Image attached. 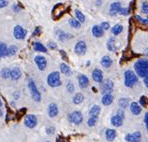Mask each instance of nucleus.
I'll list each match as a JSON object with an SVG mask.
<instances>
[{
	"instance_id": "8",
	"label": "nucleus",
	"mask_w": 148,
	"mask_h": 142,
	"mask_svg": "<svg viewBox=\"0 0 148 142\" xmlns=\"http://www.w3.org/2000/svg\"><path fill=\"white\" fill-rule=\"evenodd\" d=\"M86 50H87V46L84 41H79V42H77L75 47H74V51H75V53L78 54V55H84V54L86 53Z\"/></svg>"
},
{
	"instance_id": "14",
	"label": "nucleus",
	"mask_w": 148,
	"mask_h": 142,
	"mask_svg": "<svg viewBox=\"0 0 148 142\" xmlns=\"http://www.w3.org/2000/svg\"><path fill=\"white\" fill-rule=\"evenodd\" d=\"M121 9V5L119 2H113L112 4L110 5V8H109V14L114 16V15L118 14L119 11Z\"/></svg>"
},
{
	"instance_id": "28",
	"label": "nucleus",
	"mask_w": 148,
	"mask_h": 142,
	"mask_svg": "<svg viewBox=\"0 0 148 142\" xmlns=\"http://www.w3.org/2000/svg\"><path fill=\"white\" fill-rule=\"evenodd\" d=\"M111 31H112V33L114 35H118V34H120L123 31V26L120 25V24H116V25H114L112 27Z\"/></svg>"
},
{
	"instance_id": "46",
	"label": "nucleus",
	"mask_w": 148,
	"mask_h": 142,
	"mask_svg": "<svg viewBox=\"0 0 148 142\" xmlns=\"http://www.w3.org/2000/svg\"><path fill=\"white\" fill-rule=\"evenodd\" d=\"M48 46L51 48V49H55V48L57 47V45H56V43H54V42H50V43H48Z\"/></svg>"
},
{
	"instance_id": "10",
	"label": "nucleus",
	"mask_w": 148,
	"mask_h": 142,
	"mask_svg": "<svg viewBox=\"0 0 148 142\" xmlns=\"http://www.w3.org/2000/svg\"><path fill=\"white\" fill-rule=\"evenodd\" d=\"M102 86H101V89H102V93L105 94V93H111L113 90V82L111 80H106L105 82L102 81Z\"/></svg>"
},
{
	"instance_id": "43",
	"label": "nucleus",
	"mask_w": 148,
	"mask_h": 142,
	"mask_svg": "<svg viewBox=\"0 0 148 142\" xmlns=\"http://www.w3.org/2000/svg\"><path fill=\"white\" fill-rule=\"evenodd\" d=\"M100 26H101L104 30H108V29H109V27H110V25H109V23H108V22H102Z\"/></svg>"
},
{
	"instance_id": "15",
	"label": "nucleus",
	"mask_w": 148,
	"mask_h": 142,
	"mask_svg": "<svg viewBox=\"0 0 148 142\" xmlns=\"http://www.w3.org/2000/svg\"><path fill=\"white\" fill-rule=\"evenodd\" d=\"M123 123V118L121 116H119L118 114L114 115V116L111 118V124H112L114 127H120Z\"/></svg>"
},
{
	"instance_id": "33",
	"label": "nucleus",
	"mask_w": 148,
	"mask_h": 142,
	"mask_svg": "<svg viewBox=\"0 0 148 142\" xmlns=\"http://www.w3.org/2000/svg\"><path fill=\"white\" fill-rule=\"evenodd\" d=\"M1 76L3 78H5V79H7V78H10V77H11V70H10V69H8V68L2 69Z\"/></svg>"
},
{
	"instance_id": "47",
	"label": "nucleus",
	"mask_w": 148,
	"mask_h": 142,
	"mask_svg": "<svg viewBox=\"0 0 148 142\" xmlns=\"http://www.w3.org/2000/svg\"><path fill=\"white\" fill-rule=\"evenodd\" d=\"M40 33H41V28H40V27H37V28H36V30L34 31L33 35H34V36H37V34H40Z\"/></svg>"
},
{
	"instance_id": "3",
	"label": "nucleus",
	"mask_w": 148,
	"mask_h": 142,
	"mask_svg": "<svg viewBox=\"0 0 148 142\" xmlns=\"http://www.w3.org/2000/svg\"><path fill=\"white\" fill-rule=\"evenodd\" d=\"M66 5L63 3H58L54 6L53 10H52V17H53L54 20H58L59 18L64 15V13L66 12Z\"/></svg>"
},
{
	"instance_id": "1",
	"label": "nucleus",
	"mask_w": 148,
	"mask_h": 142,
	"mask_svg": "<svg viewBox=\"0 0 148 142\" xmlns=\"http://www.w3.org/2000/svg\"><path fill=\"white\" fill-rule=\"evenodd\" d=\"M134 69L138 77L144 78L148 74V59H139L134 64Z\"/></svg>"
},
{
	"instance_id": "6",
	"label": "nucleus",
	"mask_w": 148,
	"mask_h": 142,
	"mask_svg": "<svg viewBox=\"0 0 148 142\" xmlns=\"http://www.w3.org/2000/svg\"><path fill=\"white\" fill-rule=\"evenodd\" d=\"M68 119L71 123L78 125V124H80L82 121H83V115H82V113L79 112V111H73L72 113L69 114Z\"/></svg>"
},
{
	"instance_id": "11",
	"label": "nucleus",
	"mask_w": 148,
	"mask_h": 142,
	"mask_svg": "<svg viewBox=\"0 0 148 142\" xmlns=\"http://www.w3.org/2000/svg\"><path fill=\"white\" fill-rule=\"evenodd\" d=\"M125 140L128 142H138L141 140V133L139 131H135L132 134H127L125 136Z\"/></svg>"
},
{
	"instance_id": "34",
	"label": "nucleus",
	"mask_w": 148,
	"mask_h": 142,
	"mask_svg": "<svg viewBox=\"0 0 148 142\" xmlns=\"http://www.w3.org/2000/svg\"><path fill=\"white\" fill-rule=\"evenodd\" d=\"M96 123H97V117L90 116V118H89L88 121H87V125H88L89 127H93V126H95Z\"/></svg>"
},
{
	"instance_id": "44",
	"label": "nucleus",
	"mask_w": 148,
	"mask_h": 142,
	"mask_svg": "<svg viewBox=\"0 0 148 142\" xmlns=\"http://www.w3.org/2000/svg\"><path fill=\"white\" fill-rule=\"evenodd\" d=\"M7 5H8V1H6V0H0V8L6 7Z\"/></svg>"
},
{
	"instance_id": "49",
	"label": "nucleus",
	"mask_w": 148,
	"mask_h": 142,
	"mask_svg": "<svg viewBox=\"0 0 148 142\" xmlns=\"http://www.w3.org/2000/svg\"><path fill=\"white\" fill-rule=\"evenodd\" d=\"M117 114H118L119 116L122 117V118H124V113H123V111H122V110H119L118 112H117Z\"/></svg>"
},
{
	"instance_id": "23",
	"label": "nucleus",
	"mask_w": 148,
	"mask_h": 142,
	"mask_svg": "<svg viewBox=\"0 0 148 142\" xmlns=\"http://www.w3.org/2000/svg\"><path fill=\"white\" fill-rule=\"evenodd\" d=\"M101 65L104 68H109L111 65H112V59H111L109 56H103L101 59Z\"/></svg>"
},
{
	"instance_id": "13",
	"label": "nucleus",
	"mask_w": 148,
	"mask_h": 142,
	"mask_svg": "<svg viewBox=\"0 0 148 142\" xmlns=\"http://www.w3.org/2000/svg\"><path fill=\"white\" fill-rule=\"evenodd\" d=\"M92 78L95 82L101 83L102 81H103V73H102V71L98 68L94 69L92 72Z\"/></svg>"
},
{
	"instance_id": "12",
	"label": "nucleus",
	"mask_w": 148,
	"mask_h": 142,
	"mask_svg": "<svg viewBox=\"0 0 148 142\" xmlns=\"http://www.w3.org/2000/svg\"><path fill=\"white\" fill-rule=\"evenodd\" d=\"M35 62L38 66L39 70L43 71L45 70L46 68V65H47V61H46V58L43 57V56H36L35 57Z\"/></svg>"
},
{
	"instance_id": "40",
	"label": "nucleus",
	"mask_w": 148,
	"mask_h": 142,
	"mask_svg": "<svg viewBox=\"0 0 148 142\" xmlns=\"http://www.w3.org/2000/svg\"><path fill=\"white\" fill-rule=\"evenodd\" d=\"M141 10H142L143 13L145 14H148V3L146 1L142 2V5H141Z\"/></svg>"
},
{
	"instance_id": "37",
	"label": "nucleus",
	"mask_w": 148,
	"mask_h": 142,
	"mask_svg": "<svg viewBox=\"0 0 148 142\" xmlns=\"http://www.w3.org/2000/svg\"><path fill=\"white\" fill-rule=\"evenodd\" d=\"M57 33L59 34V35H58V38H59L60 40H64V39L71 38V37H72V36L69 35V34L64 33V32H63V31H57Z\"/></svg>"
},
{
	"instance_id": "7",
	"label": "nucleus",
	"mask_w": 148,
	"mask_h": 142,
	"mask_svg": "<svg viewBox=\"0 0 148 142\" xmlns=\"http://www.w3.org/2000/svg\"><path fill=\"white\" fill-rule=\"evenodd\" d=\"M13 34H14V37L18 40H21V39H24L26 34H27V31L24 29L23 27H21L20 25H17L14 27V30H13Z\"/></svg>"
},
{
	"instance_id": "36",
	"label": "nucleus",
	"mask_w": 148,
	"mask_h": 142,
	"mask_svg": "<svg viewBox=\"0 0 148 142\" xmlns=\"http://www.w3.org/2000/svg\"><path fill=\"white\" fill-rule=\"evenodd\" d=\"M139 103H140L141 107H146L148 105V98L146 96H141L140 100H139Z\"/></svg>"
},
{
	"instance_id": "25",
	"label": "nucleus",
	"mask_w": 148,
	"mask_h": 142,
	"mask_svg": "<svg viewBox=\"0 0 148 142\" xmlns=\"http://www.w3.org/2000/svg\"><path fill=\"white\" fill-rule=\"evenodd\" d=\"M100 111H101L100 107L98 105H94L91 107L90 111H89V115L92 117H98V115L100 114Z\"/></svg>"
},
{
	"instance_id": "45",
	"label": "nucleus",
	"mask_w": 148,
	"mask_h": 142,
	"mask_svg": "<svg viewBox=\"0 0 148 142\" xmlns=\"http://www.w3.org/2000/svg\"><path fill=\"white\" fill-rule=\"evenodd\" d=\"M144 122H145V126H146V129L148 131V113H146L144 116Z\"/></svg>"
},
{
	"instance_id": "39",
	"label": "nucleus",
	"mask_w": 148,
	"mask_h": 142,
	"mask_svg": "<svg viewBox=\"0 0 148 142\" xmlns=\"http://www.w3.org/2000/svg\"><path fill=\"white\" fill-rule=\"evenodd\" d=\"M135 19L139 23H142V24H144V25H148V19L142 18V17H140L139 15H135Z\"/></svg>"
},
{
	"instance_id": "35",
	"label": "nucleus",
	"mask_w": 148,
	"mask_h": 142,
	"mask_svg": "<svg viewBox=\"0 0 148 142\" xmlns=\"http://www.w3.org/2000/svg\"><path fill=\"white\" fill-rule=\"evenodd\" d=\"M128 104H129V102H128V99H126V98H121L119 100V106L122 109H125L128 106Z\"/></svg>"
},
{
	"instance_id": "38",
	"label": "nucleus",
	"mask_w": 148,
	"mask_h": 142,
	"mask_svg": "<svg viewBox=\"0 0 148 142\" xmlns=\"http://www.w3.org/2000/svg\"><path fill=\"white\" fill-rule=\"evenodd\" d=\"M17 51V47L16 46H10L7 48V55L8 56H11V55H14Z\"/></svg>"
},
{
	"instance_id": "22",
	"label": "nucleus",
	"mask_w": 148,
	"mask_h": 142,
	"mask_svg": "<svg viewBox=\"0 0 148 142\" xmlns=\"http://www.w3.org/2000/svg\"><path fill=\"white\" fill-rule=\"evenodd\" d=\"M117 133L114 129H107L105 132V137L108 141H113L116 137Z\"/></svg>"
},
{
	"instance_id": "51",
	"label": "nucleus",
	"mask_w": 148,
	"mask_h": 142,
	"mask_svg": "<svg viewBox=\"0 0 148 142\" xmlns=\"http://www.w3.org/2000/svg\"><path fill=\"white\" fill-rule=\"evenodd\" d=\"M0 107H2V101H1V99H0Z\"/></svg>"
},
{
	"instance_id": "16",
	"label": "nucleus",
	"mask_w": 148,
	"mask_h": 142,
	"mask_svg": "<svg viewBox=\"0 0 148 142\" xmlns=\"http://www.w3.org/2000/svg\"><path fill=\"white\" fill-rule=\"evenodd\" d=\"M130 111L132 112V114L139 115L141 113V111H142V109H141L140 105H139L137 102H132V103L130 104Z\"/></svg>"
},
{
	"instance_id": "20",
	"label": "nucleus",
	"mask_w": 148,
	"mask_h": 142,
	"mask_svg": "<svg viewBox=\"0 0 148 142\" xmlns=\"http://www.w3.org/2000/svg\"><path fill=\"white\" fill-rule=\"evenodd\" d=\"M102 103L104 104V105H110L111 103L113 102V96L111 93H105V94L103 95V97H102Z\"/></svg>"
},
{
	"instance_id": "2",
	"label": "nucleus",
	"mask_w": 148,
	"mask_h": 142,
	"mask_svg": "<svg viewBox=\"0 0 148 142\" xmlns=\"http://www.w3.org/2000/svg\"><path fill=\"white\" fill-rule=\"evenodd\" d=\"M138 82V76L132 70H126L124 73V84L126 87H133Z\"/></svg>"
},
{
	"instance_id": "24",
	"label": "nucleus",
	"mask_w": 148,
	"mask_h": 142,
	"mask_svg": "<svg viewBox=\"0 0 148 142\" xmlns=\"http://www.w3.org/2000/svg\"><path fill=\"white\" fill-rule=\"evenodd\" d=\"M60 70H61V72L64 75L70 76L71 74H72V71H71L70 67L67 64H65V63H61V64H60Z\"/></svg>"
},
{
	"instance_id": "50",
	"label": "nucleus",
	"mask_w": 148,
	"mask_h": 142,
	"mask_svg": "<svg viewBox=\"0 0 148 142\" xmlns=\"http://www.w3.org/2000/svg\"><path fill=\"white\" fill-rule=\"evenodd\" d=\"M53 130H54V128H47V133H49V134H52L53 133Z\"/></svg>"
},
{
	"instance_id": "52",
	"label": "nucleus",
	"mask_w": 148,
	"mask_h": 142,
	"mask_svg": "<svg viewBox=\"0 0 148 142\" xmlns=\"http://www.w3.org/2000/svg\"><path fill=\"white\" fill-rule=\"evenodd\" d=\"M146 55H147V56H148V49H147V50H146Z\"/></svg>"
},
{
	"instance_id": "4",
	"label": "nucleus",
	"mask_w": 148,
	"mask_h": 142,
	"mask_svg": "<svg viewBox=\"0 0 148 142\" xmlns=\"http://www.w3.org/2000/svg\"><path fill=\"white\" fill-rule=\"evenodd\" d=\"M47 83L49 86L51 87H58L61 85V79H60V74L59 72L54 71L48 75L47 77Z\"/></svg>"
},
{
	"instance_id": "21",
	"label": "nucleus",
	"mask_w": 148,
	"mask_h": 142,
	"mask_svg": "<svg viewBox=\"0 0 148 142\" xmlns=\"http://www.w3.org/2000/svg\"><path fill=\"white\" fill-rule=\"evenodd\" d=\"M22 73H21V70L18 68V67H14V68L11 70V79L12 80H18L19 78L21 77Z\"/></svg>"
},
{
	"instance_id": "18",
	"label": "nucleus",
	"mask_w": 148,
	"mask_h": 142,
	"mask_svg": "<svg viewBox=\"0 0 148 142\" xmlns=\"http://www.w3.org/2000/svg\"><path fill=\"white\" fill-rule=\"evenodd\" d=\"M48 114L51 118L55 117L58 114V107L55 103H51L48 107Z\"/></svg>"
},
{
	"instance_id": "30",
	"label": "nucleus",
	"mask_w": 148,
	"mask_h": 142,
	"mask_svg": "<svg viewBox=\"0 0 148 142\" xmlns=\"http://www.w3.org/2000/svg\"><path fill=\"white\" fill-rule=\"evenodd\" d=\"M7 56V46L3 42H0V57Z\"/></svg>"
},
{
	"instance_id": "5",
	"label": "nucleus",
	"mask_w": 148,
	"mask_h": 142,
	"mask_svg": "<svg viewBox=\"0 0 148 142\" xmlns=\"http://www.w3.org/2000/svg\"><path fill=\"white\" fill-rule=\"evenodd\" d=\"M28 87H29V89H30V93H31L32 98H33L36 102L40 101V100H41V94H40V92L38 91V89H37V87L35 85V82H34L33 80L29 79V81H28Z\"/></svg>"
},
{
	"instance_id": "53",
	"label": "nucleus",
	"mask_w": 148,
	"mask_h": 142,
	"mask_svg": "<svg viewBox=\"0 0 148 142\" xmlns=\"http://www.w3.org/2000/svg\"><path fill=\"white\" fill-rule=\"evenodd\" d=\"M147 19H148V17H147Z\"/></svg>"
},
{
	"instance_id": "19",
	"label": "nucleus",
	"mask_w": 148,
	"mask_h": 142,
	"mask_svg": "<svg viewBox=\"0 0 148 142\" xmlns=\"http://www.w3.org/2000/svg\"><path fill=\"white\" fill-rule=\"evenodd\" d=\"M104 33V29L99 25H94L92 27V34L95 37H101Z\"/></svg>"
},
{
	"instance_id": "26",
	"label": "nucleus",
	"mask_w": 148,
	"mask_h": 142,
	"mask_svg": "<svg viewBox=\"0 0 148 142\" xmlns=\"http://www.w3.org/2000/svg\"><path fill=\"white\" fill-rule=\"evenodd\" d=\"M83 100H84V96L82 93H76L73 97V103L76 104V105H78V104L82 103Z\"/></svg>"
},
{
	"instance_id": "32",
	"label": "nucleus",
	"mask_w": 148,
	"mask_h": 142,
	"mask_svg": "<svg viewBox=\"0 0 148 142\" xmlns=\"http://www.w3.org/2000/svg\"><path fill=\"white\" fill-rule=\"evenodd\" d=\"M69 24H70V26H71V27H73V28H80L81 22H79L77 19L71 18V19H69Z\"/></svg>"
},
{
	"instance_id": "42",
	"label": "nucleus",
	"mask_w": 148,
	"mask_h": 142,
	"mask_svg": "<svg viewBox=\"0 0 148 142\" xmlns=\"http://www.w3.org/2000/svg\"><path fill=\"white\" fill-rule=\"evenodd\" d=\"M128 13H129V9H128V8H122V7H121L120 11H119V14L124 15V16L128 15Z\"/></svg>"
},
{
	"instance_id": "27",
	"label": "nucleus",
	"mask_w": 148,
	"mask_h": 142,
	"mask_svg": "<svg viewBox=\"0 0 148 142\" xmlns=\"http://www.w3.org/2000/svg\"><path fill=\"white\" fill-rule=\"evenodd\" d=\"M34 50L37 51V52H43V53L47 52L46 47H45L43 44H41L40 42H35V43H34Z\"/></svg>"
},
{
	"instance_id": "31",
	"label": "nucleus",
	"mask_w": 148,
	"mask_h": 142,
	"mask_svg": "<svg viewBox=\"0 0 148 142\" xmlns=\"http://www.w3.org/2000/svg\"><path fill=\"white\" fill-rule=\"evenodd\" d=\"M75 15H76V19H77L79 22H84L85 21V16L80 10H75Z\"/></svg>"
},
{
	"instance_id": "29",
	"label": "nucleus",
	"mask_w": 148,
	"mask_h": 142,
	"mask_svg": "<svg viewBox=\"0 0 148 142\" xmlns=\"http://www.w3.org/2000/svg\"><path fill=\"white\" fill-rule=\"evenodd\" d=\"M107 48L108 50L111 52H115L116 51V45H115V40L114 38H110L107 42Z\"/></svg>"
},
{
	"instance_id": "48",
	"label": "nucleus",
	"mask_w": 148,
	"mask_h": 142,
	"mask_svg": "<svg viewBox=\"0 0 148 142\" xmlns=\"http://www.w3.org/2000/svg\"><path fill=\"white\" fill-rule=\"evenodd\" d=\"M144 83H145V86L148 88V74L144 77Z\"/></svg>"
},
{
	"instance_id": "41",
	"label": "nucleus",
	"mask_w": 148,
	"mask_h": 142,
	"mask_svg": "<svg viewBox=\"0 0 148 142\" xmlns=\"http://www.w3.org/2000/svg\"><path fill=\"white\" fill-rule=\"evenodd\" d=\"M66 88H67V91H68L69 93H72L73 91H74V85L71 82H68V84H67Z\"/></svg>"
},
{
	"instance_id": "9",
	"label": "nucleus",
	"mask_w": 148,
	"mask_h": 142,
	"mask_svg": "<svg viewBox=\"0 0 148 142\" xmlns=\"http://www.w3.org/2000/svg\"><path fill=\"white\" fill-rule=\"evenodd\" d=\"M24 124H25L26 127H28V128H34L37 125L36 116H35V115H32V114L27 115V116H26V118H25Z\"/></svg>"
},
{
	"instance_id": "17",
	"label": "nucleus",
	"mask_w": 148,
	"mask_h": 142,
	"mask_svg": "<svg viewBox=\"0 0 148 142\" xmlns=\"http://www.w3.org/2000/svg\"><path fill=\"white\" fill-rule=\"evenodd\" d=\"M78 83H79V86L84 89L88 86L89 80H88V78H87V76L82 74V75H79V77H78Z\"/></svg>"
}]
</instances>
